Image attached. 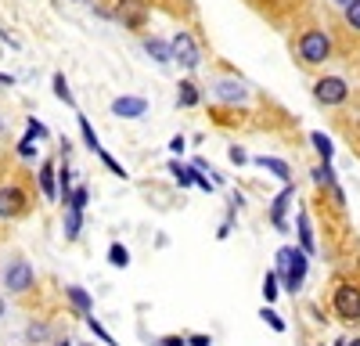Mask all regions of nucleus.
Wrapping results in <instances>:
<instances>
[{
  "instance_id": "obj_1",
  "label": "nucleus",
  "mask_w": 360,
  "mask_h": 346,
  "mask_svg": "<svg viewBox=\"0 0 360 346\" xmlns=\"http://www.w3.org/2000/svg\"><path fill=\"white\" fill-rule=\"evenodd\" d=\"M292 54H295V62L299 69H324L328 62H332V54H335V37L328 33L324 25H307V29H299L295 40H292Z\"/></svg>"
},
{
  "instance_id": "obj_2",
  "label": "nucleus",
  "mask_w": 360,
  "mask_h": 346,
  "mask_svg": "<svg viewBox=\"0 0 360 346\" xmlns=\"http://www.w3.org/2000/svg\"><path fill=\"white\" fill-rule=\"evenodd\" d=\"M202 94H205L209 105H217V108H249L252 105V86L242 76H234V72L209 76V83L202 86Z\"/></svg>"
},
{
  "instance_id": "obj_3",
  "label": "nucleus",
  "mask_w": 360,
  "mask_h": 346,
  "mask_svg": "<svg viewBox=\"0 0 360 346\" xmlns=\"http://www.w3.org/2000/svg\"><path fill=\"white\" fill-rule=\"evenodd\" d=\"M0 288L8 296H29L37 288V267L29 264L25 252H8L0 260Z\"/></svg>"
},
{
  "instance_id": "obj_4",
  "label": "nucleus",
  "mask_w": 360,
  "mask_h": 346,
  "mask_svg": "<svg viewBox=\"0 0 360 346\" xmlns=\"http://www.w3.org/2000/svg\"><path fill=\"white\" fill-rule=\"evenodd\" d=\"M307 267H310V260H307V252L303 249H295V245H285V249H278V281L285 285V293H299L303 288V281H307Z\"/></svg>"
},
{
  "instance_id": "obj_5",
  "label": "nucleus",
  "mask_w": 360,
  "mask_h": 346,
  "mask_svg": "<svg viewBox=\"0 0 360 346\" xmlns=\"http://www.w3.org/2000/svg\"><path fill=\"white\" fill-rule=\"evenodd\" d=\"M169 54H173V65H180L188 76L202 69V44L191 29H176L169 37Z\"/></svg>"
},
{
  "instance_id": "obj_6",
  "label": "nucleus",
  "mask_w": 360,
  "mask_h": 346,
  "mask_svg": "<svg viewBox=\"0 0 360 346\" xmlns=\"http://www.w3.org/2000/svg\"><path fill=\"white\" fill-rule=\"evenodd\" d=\"M112 22H119L127 33H144L152 22V0H115L112 4Z\"/></svg>"
},
{
  "instance_id": "obj_7",
  "label": "nucleus",
  "mask_w": 360,
  "mask_h": 346,
  "mask_svg": "<svg viewBox=\"0 0 360 346\" xmlns=\"http://www.w3.org/2000/svg\"><path fill=\"white\" fill-rule=\"evenodd\" d=\"M310 94H314V101H317L321 108H339V105H346V101H349V94H353V91H349L346 76H335V72H328V76L314 79Z\"/></svg>"
},
{
  "instance_id": "obj_8",
  "label": "nucleus",
  "mask_w": 360,
  "mask_h": 346,
  "mask_svg": "<svg viewBox=\"0 0 360 346\" xmlns=\"http://www.w3.org/2000/svg\"><path fill=\"white\" fill-rule=\"evenodd\" d=\"M33 210V198L18 181H4L0 184V220H22Z\"/></svg>"
},
{
  "instance_id": "obj_9",
  "label": "nucleus",
  "mask_w": 360,
  "mask_h": 346,
  "mask_svg": "<svg viewBox=\"0 0 360 346\" xmlns=\"http://www.w3.org/2000/svg\"><path fill=\"white\" fill-rule=\"evenodd\" d=\"M332 310H335L339 321L356 325V321H360V285L339 281V285L332 288Z\"/></svg>"
},
{
  "instance_id": "obj_10",
  "label": "nucleus",
  "mask_w": 360,
  "mask_h": 346,
  "mask_svg": "<svg viewBox=\"0 0 360 346\" xmlns=\"http://www.w3.org/2000/svg\"><path fill=\"white\" fill-rule=\"evenodd\" d=\"M108 108H112V115H119V120H144V115H148V98H141V94H119Z\"/></svg>"
},
{
  "instance_id": "obj_11",
  "label": "nucleus",
  "mask_w": 360,
  "mask_h": 346,
  "mask_svg": "<svg viewBox=\"0 0 360 346\" xmlns=\"http://www.w3.org/2000/svg\"><path fill=\"white\" fill-rule=\"evenodd\" d=\"M37 188L47 202L58 198V159H44L40 169H37Z\"/></svg>"
},
{
  "instance_id": "obj_12",
  "label": "nucleus",
  "mask_w": 360,
  "mask_h": 346,
  "mask_svg": "<svg viewBox=\"0 0 360 346\" xmlns=\"http://www.w3.org/2000/svg\"><path fill=\"white\" fill-rule=\"evenodd\" d=\"M141 47H144V54H148V58H155V65H159V69H169V65H173V54H169V40L141 33Z\"/></svg>"
},
{
  "instance_id": "obj_13",
  "label": "nucleus",
  "mask_w": 360,
  "mask_h": 346,
  "mask_svg": "<svg viewBox=\"0 0 360 346\" xmlns=\"http://www.w3.org/2000/svg\"><path fill=\"white\" fill-rule=\"evenodd\" d=\"M202 101H205V94H202V86L191 76H184L176 83V108H198Z\"/></svg>"
},
{
  "instance_id": "obj_14",
  "label": "nucleus",
  "mask_w": 360,
  "mask_h": 346,
  "mask_svg": "<svg viewBox=\"0 0 360 346\" xmlns=\"http://www.w3.org/2000/svg\"><path fill=\"white\" fill-rule=\"evenodd\" d=\"M292 198H295V188H292V181L281 188V195L270 202V224H274L278 231H285L288 224H285V213H288V206H292Z\"/></svg>"
},
{
  "instance_id": "obj_15",
  "label": "nucleus",
  "mask_w": 360,
  "mask_h": 346,
  "mask_svg": "<svg viewBox=\"0 0 360 346\" xmlns=\"http://www.w3.org/2000/svg\"><path fill=\"white\" fill-rule=\"evenodd\" d=\"M65 303H69V307H72L79 317L94 314V296H90L83 285H65Z\"/></svg>"
},
{
  "instance_id": "obj_16",
  "label": "nucleus",
  "mask_w": 360,
  "mask_h": 346,
  "mask_svg": "<svg viewBox=\"0 0 360 346\" xmlns=\"http://www.w3.org/2000/svg\"><path fill=\"white\" fill-rule=\"evenodd\" d=\"M83 213H86V210L65 206V217H62V235H65V242H79V235H83Z\"/></svg>"
},
{
  "instance_id": "obj_17",
  "label": "nucleus",
  "mask_w": 360,
  "mask_h": 346,
  "mask_svg": "<svg viewBox=\"0 0 360 346\" xmlns=\"http://www.w3.org/2000/svg\"><path fill=\"white\" fill-rule=\"evenodd\" d=\"M249 162H256V166H263V169H270V173H274V177H278V181H285V184L292 181V166H288L285 159H270V155H252Z\"/></svg>"
},
{
  "instance_id": "obj_18",
  "label": "nucleus",
  "mask_w": 360,
  "mask_h": 346,
  "mask_svg": "<svg viewBox=\"0 0 360 346\" xmlns=\"http://www.w3.org/2000/svg\"><path fill=\"white\" fill-rule=\"evenodd\" d=\"M76 127H79V137H83V144H86V148L98 155V152L105 148V144H101V137L94 134V127H90V120H86L83 112H76Z\"/></svg>"
},
{
  "instance_id": "obj_19",
  "label": "nucleus",
  "mask_w": 360,
  "mask_h": 346,
  "mask_svg": "<svg viewBox=\"0 0 360 346\" xmlns=\"http://www.w3.org/2000/svg\"><path fill=\"white\" fill-rule=\"evenodd\" d=\"M51 91H54V98L62 101V105H69V108H76V98H72V86H69V79H65V72H54L51 76Z\"/></svg>"
},
{
  "instance_id": "obj_20",
  "label": "nucleus",
  "mask_w": 360,
  "mask_h": 346,
  "mask_svg": "<svg viewBox=\"0 0 360 346\" xmlns=\"http://www.w3.org/2000/svg\"><path fill=\"white\" fill-rule=\"evenodd\" d=\"M51 339V325L47 321H29L25 325V346H44Z\"/></svg>"
},
{
  "instance_id": "obj_21",
  "label": "nucleus",
  "mask_w": 360,
  "mask_h": 346,
  "mask_svg": "<svg viewBox=\"0 0 360 346\" xmlns=\"http://www.w3.org/2000/svg\"><path fill=\"white\" fill-rule=\"evenodd\" d=\"M299 249H303L307 256L317 249V245H314V227H310V217H307V213H299Z\"/></svg>"
},
{
  "instance_id": "obj_22",
  "label": "nucleus",
  "mask_w": 360,
  "mask_h": 346,
  "mask_svg": "<svg viewBox=\"0 0 360 346\" xmlns=\"http://www.w3.org/2000/svg\"><path fill=\"white\" fill-rule=\"evenodd\" d=\"M108 264L119 267V271H127V267H130V249H127L123 242H112V245H108Z\"/></svg>"
},
{
  "instance_id": "obj_23",
  "label": "nucleus",
  "mask_w": 360,
  "mask_h": 346,
  "mask_svg": "<svg viewBox=\"0 0 360 346\" xmlns=\"http://www.w3.org/2000/svg\"><path fill=\"white\" fill-rule=\"evenodd\" d=\"M152 4H159V8H166V11H173V15L195 18V0H152Z\"/></svg>"
},
{
  "instance_id": "obj_24",
  "label": "nucleus",
  "mask_w": 360,
  "mask_h": 346,
  "mask_svg": "<svg viewBox=\"0 0 360 346\" xmlns=\"http://www.w3.org/2000/svg\"><path fill=\"white\" fill-rule=\"evenodd\" d=\"M310 141H314V148H317V155H321V162H332L335 159V148H332V141H328L321 130H314L310 134Z\"/></svg>"
},
{
  "instance_id": "obj_25",
  "label": "nucleus",
  "mask_w": 360,
  "mask_h": 346,
  "mask_svg": "<svg viewBox=\"0 0 360 346\" xmlns=\"http://www.w3.org/2000/svg\"><path fill=\"white\" fill-rule=\"evenodd\" d=\"M86 202H90V188H86V184H72V191H69V198H65V206L86 210Z\"/></svg>"
},
{
  "instance_id": "obj_26",
  "label": "nucleus",
  "mask_w": 360,
  "mask_h": 346,
  "mask_svg": "<svg viewBox=\"0 0 360 346\" xmlns=\"http://www.w3.org/2000/svg\"><path fill=\"white\" fill-rule=\"evenodd\" d=\"M98 159H101V166H105L108 173H115V177H119V181H127V166H123V162H119V159H115L112 152H105V148H101V152H98Z\"/></svg>"
},
{
  "instance_id": "obj_27",
  "label": "nucleus",
  "mask_w": 360,
  "mask_h": 346,
  "mask_svg": "<svg viewBox=\"0 0 360 346\" xmlns=\"http://www.w3.org/2000/svg\"><path fill=\"white\" fill-rule=\"evenodd\" d=\"M83 321H86V328H90V332H94V339H101L105 346H115V339L108 335V328H105V325L98 321V317H94V314H86V317H83Z\"/></svg>"
},
{
  "instance_id": "obj_28",
  "label": "nucleus",
  "mask_w": 360,
  "mask_h": 346,
  "mask_svg": "<svg viewBox=\"0 0 360 346\" xmlns=\"http://www.w3.org/2000/svg\"><path fill=\"white\" fill-rule=\"evenodd\" d=\"M278 285H281V281H278V271H266V278H263V300H266V303L278 300V293H281Z\"/></svg>"
},
{
  "instance_id": "obj_29",
  "label": "nucleus",
  "mask_w": 360,
  "mask_h": 346,
  "mask_svg": "<svg viewBox=\"0 0 360 346\" xmlns=\"http://www.w3.org/2000/svg\"><path fill=\"white\" fill-rule=\"evenodd\" d=\"M342 22H346V29L360 33V0H353V4H346V8H342Z\"/></svg>"
},
{
  "instance_id": "obj_30",
  "label": "nucleus",
  "mask_w": 360,
  "mask_h": 346,
  "mask_svg": "<svg viewBox=\"0 0 360 346\" xmlns=\"http://www.w3.org/2000/svg\"><path fill=\"white\" fill-rule=\"evenodd\" d=\"M25 137H33V141H47V137H51V130L37 120V115H29V120H25Z\"/></svg>"
},
{
  "instance_id": "obj_31",
  "label": "nucleus",
  "mask_w": 360,
  "mask_h": 346,
  "mask_svg": "<svg viewBox=\"0 0 360 346\" xmlns=\"http://www.w3.org/2000/svg\"><path fill=\"white\" fill-rule=\"evenodd\" d=\"M37 152H40V148H37V141H33V137H22V141L15 144V155H18L22 162H29V159H37Z\"/></svg>"
},
{
  "instance_id": "obj_32",
  "label": "nucleus",
  "mask_w": 360,
  "mask_h": 346,
  "mask_svg": "<svg viewBox=\"0 0 360 346\" xmlns=\"http://www.w3.org/2000/svg\"><path fill=\"white\" fill-rule=\"evenodd\" d=\"M227 159H231L234 166H245V162H249L252 155H249V152L242 148V144H231V148H227Z\"/></svg>"
},
{
  "instance_id": "obj_33",
  "label": "nucleus",
  "mask_w": 360,
  "mask_h": 346,
  "mask_svg": "<svg viewBox=\"0 0 360 346\" xmlns=\"http://www.w3.org/2000/svg\"><path fill=\"white\" fill-rule=\"evenodd\" d=\"M259 317H263V321H266L270 328H274V332H285V321H281V317H278L274 310H270V307H263V314H259Z\"/></svg>"
},
{
  "instance_id": "obj_34",
  "label": "nucleus",
  "mask_w": 360,
  "mask_h": 346,
  "mask_svg": "<svg viewBox=\"0 0 360 346\" xmlns=\"http://www.w3.org/2000/svg\"><path fill=\"white\" fill-rule=\"evenodd\" d=\"M155 346H188V335H159Z\"/></svg>"
},
{
  "instance_id": "obj_35",
  "label": "nucleus",
  "mask_w": 360,
  "mask_h": 346,
  "mask_svg": "<svg viewBox=\"0 0 360 346\" xmlns=\"http://www.w3.org/2000/svg\"><path fill=\"white\" fill-rule=\"evenodd\" d=\"M184 148H188V137H184V134H176V137L169 141V152L180 159V152H184Z\"/></svg>"
},
{
  "instance_id": "obj_36",
  "label": "nucleus",
  "mask_w": 360,
  "mask_h": 346,
  "mask_svg": "<svg viewBox=\"0 0 360 346\" xmlns=\"http://www.w3.org/2000/svg\"><path fill=\"white\" fill-rule=\"evenodd\" d=\"M188 346H213V339L202 335V332H195V335H188Z\"/></svg>"
},
{
  "instance_id": "obj_37",
  "label": "nucleus",
  "mask_w": 360,
  "mask_h": 346,
  "mask_svg": "<svg viewBox=\"0 0 360 346\" xmlns=\"http://www.w3.org/2000/svg\"><path fill=\"white\" fill-rule=\"evenodd\" d=\"M0 86H15V76L11 72H0Z\"/></svg>"
},
{
  "instance_id": "obj_38",
  "label": "nucleus",
  "mask_w": 360,
  "mask_h": 346,
  "mask_svg": "<svg viewBox=\"0 0 360 346\" xmlns=\"http://www.w3.org/2000/svg\"><path fill=\"white\" fill-rule=\"evenodd\" d=\"M328 4H332V8H339V11H342L346 4H353V0H328Z\"/></svg>"
},
{
  "instance_id": "obj_39",
  "label": "nucleus",
  "mask_w": 360,
  "mask_h": 346,
  "mask_svg": "<svg viewBox=\"0 0 360 346\" xmlns=\"http://www.w3.org/2000/svg\"><path fill=\"white\" fill-rule=\"evenodd\" d=\"M54 346H76V342H72V339L65 335V339H54Z\"/></svg>"
},
{
  "instance_id": "obj_40",
  "label": "nucleus",
  "mask_w": 360,
  "mask_h": 346,
  "mask_svg": "<svg viewBox=\"0 0 360 346\" xmlns=\"http://www.w3.org/2000/svg\"><path fill=\"white\" fill-rule=\"evenodd\" d=\"M8 314V300H4V293H0V317Z\"/></svg>"
},
{
  "instance_id": "obj_41",
  "label": "nucleus",
  "mask_w": 360,
  "mask_h": 346,
  "mask_svg": "<svg viewBox=\"0 0 360 346\" xmlns=\"http://www.w3.org/2000/svg\"><path fill=\"white\" fill-rule=\"evenodd\" d=\"M342 346H360V335H353V339H346Z\"/></svg>"
},
{
  "instance_id": "obj_42",
  "label": "nucleus",
  "mask_w": 360,
  "mask_h": 346,
  "mask_svg": "<svg viewBox=\"0 0 360 346\" xmlns=\"http://www.w3.org/2000/svg\"><path fill=\"white\" fill-rule=\"evenodd\" d=\"M4 130H8V127H4V120H0V134H4Z\"/></svg>"
},
{
  "instance_id": "obj_43",
  "label": "nucleus",
  "mask_w": 360,
  "mask_h": 346,
  "mask_svg": "<svg viewBox=\"0 0 360 346\" xmlns=\"http://www.w3.org/2000/svg\"><path fill=\"white\" fill-rule=\"evenodd\" d=\"M86 346H90V342H86Z\"/></svg>"
}]
</instances>
